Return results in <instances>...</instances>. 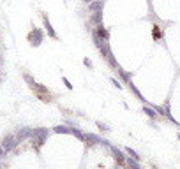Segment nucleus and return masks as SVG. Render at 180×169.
Listing matches in <instances>:
<instances>
[{"instance_id":"obj_1","label":"nucleus","mask_w":180,"mask_h":169,"mask_svg":"<svg viewBox=\"0 0 180 169\" xmlns=\"http://www.w3.org/2000/svg\"><path fill=\"white\" fill-rule=\"evenodd\" d=\"M94 35H95L97 39H101V41H108V37H110L108 30H106V28H104L103 25H99V26H97V32H95Z\"/></svg>"},{"instance_id":"obj_2","label":"nucleus","mask_w":180,"mask_h":169,"mask_svg":"<svg viewBox=\"0 0 180 169\" xmlns=\"http://www.w3.org/2000/svg\"><path fill=\"white\" fill-rule=\"evenodd\" d=\"M42 19H44V25H46V28H48V34H49L51 37H57V34L53 32V28H51V25H49V21H48V18H46V16H42Z\"/></svg>"},{"instance_id":"obj_3","label":"nucleus","mask_w":180,"mask_h":169,"mask_svg":"<svg viewBox=\"0 0 180 169\" xmlns=\"http://www.w3.org/2000/svg\"><path fill=\"white\" fill-rule=\"evenodd\" d=\"M90 23H95V25L101 23V12H99V11H97L94 16H90Z\"/></svg>"},{"instance_id":"obj_4","label":"nucleus","mask_w":180,"mask_h":169,"mask_svg":"<svg viewBox=\"0 0 180 169\" xmlns=\"http://www.w3.org/2000/svg\"><path fill=\"white\" fill-rule=\"evenodd\" d=\"M101 5H103V2H101V0H97V2H92L88 7H90V11H99V9H101Z\"/></svg>"},{"instance_id":"obj_5","label":"nucleus","mask_w":180,"mask_h":169,"mask_svg":"<svg viewBox=\"0 0 180 169\" xmlns=\"http://www.w3.org/2000/svg\"><path fill=\"white\" fill-rule=\"evenodd\" d=\"M143 111H145V113H147V115H148V116H150V118H154V116H156V111H154V109H152V108H145V109H143Z\"/></svg>"},{"instance_id":"obj_6","label":"nucleus","mask_w":180,"mask_h":169,"mask_svg":"<svg viewBox=\"0 0 180 169\" xmlns=\"http://www.w3.org/2000/svg\"><path fill=\"white\" fill-rule=\"evenodd\" d=\"M113 152H115V157H117V160H118V162H122V160H124V155H122L118 150H113Z\"/></svg>"},{"instance_id":"obj_7","label":"nucleus","mask_w":180,"mask_h":169,"mask_svg":"<svg viewBox=\"0 0 180 169\" xmlns=\"http://www.w3.org/2000/svg\"><path fill=\"white\" fill-rule=\"evenodd\" d=\"M127 153H129V155H131V157H133L134 160H138V155H136V152H134V150H131V148H127Z\"/></svg>"},{"instance_id":"obj_8","label":"nucleus","mask_w":180,"mask_h":169,"mask_svg":"<svg viewBox=\"0 0 180 169\" xmlns=\"http://www.w3.org/2000/svg\"><path fill=\"white\" fill-rule=\"evenodd\" d=\"M129 168H131V169H140V166H138L136 162H133V160H129Z\"/></svg>"},{"instance_id":"obj_9","label":"nucleus","mask_w":180,"mask_h":169,"mask_svg":"<svg viewBox=\"0 0 180 169\" xmlns=\"http://www.w3.org/2000/svg\"><path fill=\"white\" fill-rule=\"evenodd\" d=\"M64 83H65V86H67V88H69V90H71V88H72V85H71V83H69V79H65V78H64Z\"/></svg>"},{"instance_id":"obj_10","label":"nucleus","mask_w":180,"mask_h":169,"mask_svg":"<svg viewBox=\"0 0 180 169\" xmlns=\"http://www.w3.org/2000/svg\"><path fill=\"white\" fill-rule=\"evenodd\" d=\"M83 63H85L87 67H92V63H90V60H88V58H85V60H83Z\"/></svg>"},{"instance_id":"obj_11","label":"nucleus","mask_w":180,"mask_h":169,"mask_svg":"<svg viewBox=\"0 0 180 169\" xmlns=\"http://www.w3.org/2000/svg\"><path fill=\"white\" fill-rule=\"evenodd\" d=\"M111 81H113V85H115L117 88H122V85H118V81H115V79H111Z\"/></svg>"},{"instance_id":"obj_12","label":"nucleus","mask_w":180,"mask_h":169,"mask_svg":"<svg viewBox=\"0 0 180 169\" xmlns=\"http://www.w3.org/2000/svg\"><path fill=\"white\" fill-rule=\"evenodd\" d=\"M101 2H103V0H101Z\"/></svg>"}]
</instances>
